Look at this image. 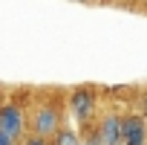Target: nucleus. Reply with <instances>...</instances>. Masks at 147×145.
Returning <instances> with one entry per match:
<instances>
[{
  "instance_id": "6e6552de",
  "label": "nucleus",
  "mask_w": 147,
  "mask_h": 145,
  "mask_svg": "<svg viewBox=\"0 0 147 145\" xmlns=\"http://www.w3.org/2000/svg\"><path fill=\"white\" fill-rule=\"evenodd\" d=\"M87 145H101V139H98V133H95V131L90 133V139H87Z\"/></svg>"
},
{
  "instance_id": "0eeeda50",
  "label": "nucleus",
  "mask_w": 147,
  "mask_h": 145,
  "mask_svg": "<svg viewBox=\"0 0 147 145\" xmlns=\"http://www.w3.org/2000/svg\"><path fill=\"white\" fill-rule=\"evenodd\" d=\"M23 145H46V139H40V136H26Z\"/></svg>"
},
{
  "instance_id": "423d86ee",
  "label": "nucleus",
  "mask_w": 147,
  "mask_h": 145,
  "mask_svg": "<svg viewBox=\"0 0 147 145\" xmlns=\"http://www.w3.org/2000/svg\"><path fill=\"white\" fill-rule=\"evenodd\" d=\"M55 145H81V136L75 131H69V128H61L55 133Z\"/></svg>"
},
{
  "instance_id": "7ed1b4c3",
  "label": "nucleus",
  "mask_w": 147,
  "mask_h": 145,
  "mask_svg": "<svg viewBox=\"0 0 147 145\" xmlns=\"http://www.w3.org/2000/svg\"><path fill=\"white\" fill-rule=\"evenodd\" d=\"M121 139L124 145H147V125L138 113L121 119Z\"/></svg>"
},
{
  "instance_id": "1a4fd4ad",
  "label": "nucleus",
  "mask_w": 147,
  "mask_h": 145,
  "mask_svg": "<svg viewBox=\"0 0 147 145\" xmlns=\"http://www.w3.org/2000/svg\"><path fill=\"white\" fill-rule=\"evenodd\" d=\"M0 145H15V142H12V139H9L6 133H0Z\"/></svg>"
},
{
  "instance_id": "39448f33",
  "label": "nucleus",
  "mask_w": 147,
  "mask_h": 145,
  "mask_svg": "<svg viewBox=\"0 0 147 145\" xmlns=\"http://www.w3.org/2000/svg\"><path fill=\"white\" fill-rule=\"evenodd\" d=\"M95 133H98L101 145H124V139H121V116L107 113V116L101 119V125H98Z\"/></svg>"
},
{
  "instance_id": "20e7f679",
  "label": "nucleus",
  "mask_w": 147,
  "mask_h": 145,
  "mask_svg": "<svg viewBox=\"0 0 147 145\" xmlns=\"http://www.w3.org/2000/svg\"><path fill=\"white\" fill-rule=\"evenodd\" d=\"M69 107H72V116L84 122V119L95 110V90H92V87H78V90H72Z\"/></svg>"
},
{
  "instance_id": "f03ea898",
  "label": "nucleus",
  "mask_w": 147,
  "mask_h": 145,
  "mask_svg": "<svg viewBox=\"0 0 147 145\" xmlns=\"http://www.w3.org/2000/svg\"><path fill=\"white\" fill-rule=\"evenodd\" d=\"M58 131H61V110L55 105H40L35 110V119H32V136L49 139Z\"/></svg>"
},
{
  "instance_id": "f257e3e1",
  "label": "nucleus",
  "mask_w": 147,
  "mask_h": 145,
  "mask_svg": "<svg viewBox=\"0 0 147 145\" xmlns=\"http://www.w3.org/2000/svg\"><path fill=\"white\" fill-rule=\"evenodd\" d=\"M0 133H6L12 142L23 139V133H26V116H23L20 105H15V102L0 105Z\"/></svg>"
}]
</instances>
